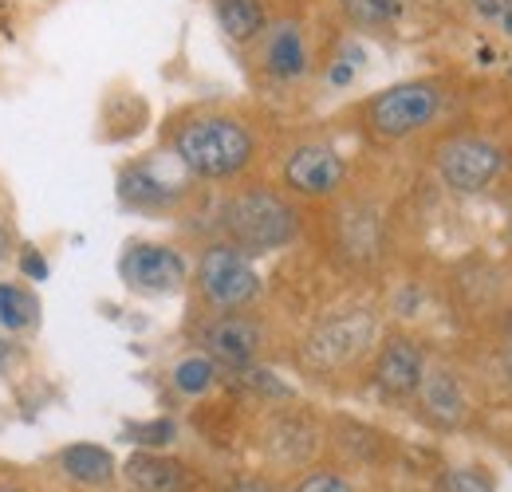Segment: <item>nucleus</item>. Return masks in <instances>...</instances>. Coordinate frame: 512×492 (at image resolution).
I'll return each instance as SVG.
<instances>
[{
	"label": "nucleus",
	"instance_id": "1",
	"mask_svg": "<svg viewBox=\"0 0 512 492\" xmlns=\"http://www.w3.org/2000/svg\"><path fill=\"white\" fill-rule=\"evenodd\" d=\"M343 24L323 8V0H272V20L241 52L260 87L292 91L320 75L323 56Z\"/></svg>",
	"mask_w": 512,
	"mask_h": 492
},
{
	"label": "nucleus",
	"instance_id": "2",
	"mask_svg": "<svg viewBox=\"0 0 512 492\" xmlns=\"http://www.w3.org/2000/svg\"><path fill=\"white\" fill-rule=\"evenodd\" d=\"M166 142L193 182H233L256 162V130L225 107H190L174 115Z\"/></svg>",
	"mask_w": 512,
	"mask_h": 492
},
{
	"label": "nucleus",
	"instance_id": "3",
	"mask_svg": "<svg viewBox=\"0 0 512 492\" xmlns=\"http://www.w3.org/2000/svg\"><path fill=\"white\" fill-rule=\"evenodd\" d=\"M449 99H453L449 75H414L367 95L355 107V119L375 142H406L438 123L446 115Z\"/></svg>",
	"mask_w": 512,
	"mask_h": 492
},
{
	"label": "nucleus",
	"instance_id": "4",
	"mask_svg": "<svg viewBox=\"0 0 512 492\" xmlns=\"http://www.w3.org/2000/svg\"><path fill=\"white\" fill-rule=\"evenodd\" d=\"M217 225H221V241L237 245L249 256H264V252L296 245L304 217L288 193L272 185H245L225 197Z\"/></svg>",
	"mask_w": 512,
	"mask_h": 492
},
{
	"label": "nucleus",
	"instance_id": "5",
	"mask_svg": "<svg viewBox=\"0 0 512 492\" xmlns=\"http://www.w3.org/2000/svg\"><path fill=\"white\" fill-rule=\"evenodd\" d=\"M193 288L209 311H245L260 300L264 280H260L249 252H241L229 241H213L197 256Z\"/></svg>",
	"mask_w": 512,
	"mask_h": 492
},
{
	"label": "nucleus",
	"instance_id": "6",
	"mask_svg": "<svg viewBox=\"0 0 512 492\" xmlns=\"http://www.w3.org/2000/svg\"><path fill=\"white\" fill-rule=\"evenodd\" d=\"M379 339V323L371 311H343L316 323L308 339L300 343V367L312 374H335V370L355 367L359 359L371 355Z\"/></svg>",
	"mask_w": 512,
	"mask_h": 492
},
{
	"label": "nucleus",
	"instance_id": "7",
	"mask_svg": "<svg viewBox=\"0 0 512 492\" xmlns=\"http://www.w3.org/2000/svg\"><path fill=\"white\" fill-rule=\"evenodd\" d=\"M434 170L446 182V189L461 193V197H473V193H485L509 170V154L501 142L461 130V134H449L446 142H438Z\"/></svg>",
	"mask_w": 512,
	"mask_h": 492
},
{
	"label": "nucleus",
	"instance_id": "8",
	"mask_svg": "<svg viewBox=\"0 0 512 492\" xmlns=\"http://www.w3.org/2000/svg\"><path fill=\"white\" fill-rule=\"evenodd\" d=\"M193 339H197L201 355H209L221 370L256 367L264 347H268V331H264V323L256 315H249V308L205 315Z\"/></svg>",
	"mask_w": 512,
	"mask_h": 492
},
{
	"label": "nucleus",
	"instance_id": "9",
	"mask_svg": "<svg viewBox=\"0 0 512 492\" xmlns=\"http://www.w3.org/2000/svg\"><path fill=\"white\" fill-rule=\"evenodd\" d=\"M119 276L138 296H178L190 284V260L162 241H130L119 256Z\"/></svg>",
	"mask_w": 512,
	"mask_h": 492
},
{
	"label": "nucleus",
	"instance_id": "10",
	"mask_svg": "<svg viewBox=\"0 0 512 492\" xmlns=\"http://www.w3.org/2000/svg\"><path fill=\"white\" fill-rule=\"evenodd\" d=\"M280 178H284V189L300 201H327L347 182V158L331 142L312 138V142H300L284 154Z\"/></svg>",
	"mask_w": 512,
	"mask_h": 492
},
{
	"label": "nucleus",
	"instance_id": "11",
	"mask_svg": "<svg viewBox=\"0 0 512 492\" xmlns=\"http://www.w3.org/2000/svg\"><path fill=\"white\" fill-rule=\"evenodd\" d=\"M426 351L410 339V335H386L383 347L375 351V367H371V382L375 390L390 398V402H406L418 394L422 378H426Z\"/></svg>",
	"mask_w": 512,
	"mask_h": 492
},
{
	"label": "nucleus",
	"instance_id": "12",
	"mask_svg": "<svg viewBox=\"0 0 512 492\" xmlns=\"http://www.w3.org/2000/svg\"><path fill=\"white\" fill-rule=\"evenodd\" d=\"M115 193H119V205L123 209H134V213H166V209H174L186 197V185L162 178L154 162H127L119 170V178H115Z\"/></svg>",
	"mask_w": 512,
	"mask_h": 492
},
{
	"label": "nucleus",
	"instance_id": "13",
	"mask_svg": "<svg viewBox=\"0 0 512 492\" xmlns=\"http://www.w3.org/2000/svg\"><path fill=\"white\" fill-rule=\"evenodd\" d=\"M414 398H418V410L426 414V422H434L442 430H453V426L465 422L469 402H465V390H461V382H457L453 370L446 367L426 370V378H422V386H418Z\"/></svg>",
	"mask_w": 512,
	"mask_h": 492
},
{
	"label": "nucleus",
	"instance_id": "14",
	"mask_svg": "<svg viewBox=\"0 0 512 492\" xmlns=\"http://www.w3.org/2000/svg\"><path fill=\"white\" fill-rule=\"evenodd\" d=\"M209 16L225 44L245 52L272 20V0H209Z\"/></svg>",
	"mask_w": 512,
	"mask_h": 492
},
{
	"label": "nucleus",
	"instance_id": "15",
	"mask_svg": "<svg viewBox=\"0 0 512 492\" xmlns=\"http://www.w3.org/2000/svg\"><path fill=\"white\" fill-rule=\"evenodd\" d=\"M123 477L134 492H182L186 489V469L174 457H162L154 449H138L123 465Z\"/></svg>",
	"mask_w": 512,
	"mask_h": 492
},
{
	"label": "nucleus",
	"instance_id": "16",
	"mask_svg": "<svg viewBox=\"0 0 512 492\" xmlns=\"http://www.w3.org/2000/svg\"><path fill=\"white\" fill-rule=\"evenodd\" d=\"M323 8L347 32H390L406 12L402 0H323Z\"/></svg>",
	"mask_w": 512,
	"mask_h": 492
},
{
	"label": "nucleus",
	"instance_id": "17",
	"mask_svg": "<svg viewBox=\"0 0 512 492\" xmlns=\"http://www.w3.org/2000/svg\"><path fill=\"white\" fill-rule=\"evenodd\" d=\"M60 473L75 485L99 489V485L115 481V457H111V449H103L95 441H75V445L60 449Z\"/></svg>",
	"mask_w": 512,
	"mask_h": 492
},
{
	"label": "nucleus",
	"instance_id": "18",
	"mask_svg": "<svg viewBox=\"0 0 512 492\" xmlns=\"http://www.w3.org/2000/svg\"><path fill=\"white\" fill-rule=\"evenodd\" d=\"M264 449L280 461H304L316 449V426L300 414H276L264 430Z\"/></svg>",
	"mask_w": 512,
	"mask_h": 492
},
{
	"label": "nucleus",
	"instance_id": "19",
	"mask_svg": "<svg viewBox=\"0 0 512 492\" xmlns=\"http://www.w3.org/2000/svg\"><path fill=\"white\" fill-rule=\"evenodd\" d=\"M40 327V296L24 280H0V331L4 335H32Z\"/></svg>",
	"mask_w": 512,
	"mask_h": 492
},
{
	"label": "nucleus",
	"instance_id": "20",
	"mask_svg": "<svg viewBox=\"0 0 512 492\" xmlns=\"http://www.w3.org/2000/svg\"><path fill=\"white\" fill-rule=\"evenodd\" d=\"M363 67H367V48H363L355 36L339 32V36H335V44H331V48H327V56H323V67H320L323 87L343 91V87H351V83L363 75Z\"/></svg>",
	"mask_w": 512,
	"mask_h": 492
},
{
	"label": "nucleus",
	"instance_id": "21",
	"mask_svg": "<svg viewBox=\"0 0 512 492\" xmlns=\"http://www.w3.org/2000/svg\"><path fill=\"white\" fill-rule=\"evenodd\" d=\"M217 378H221V367L209 359V355H186V359H178L174 370H170V386L182 394V398H201V394H209L213 386H217Z\"/></svg>",
	"mask_w": 512,
	"mask_h": 492
},
{
	"label": "nucleus",
	"instance_id": "22",
	"mask_svg": "<svg viewBox=\"0 0 512 492\" xmlns=\"http://www.w3.org/2000/svg\"><path fill=\"white\" fill-rule=\"evenodd\" d=\"M237 378H241V386H245V390H253V394L268 398V402H288V398H292V386H284L272 370L245 367V370H237Z\"/></svg>",
	"mask_w": 512,
	"mask_h": 492
},
{
	"label": "nucleus",
	"instance_id": "23",
	"mask_svg": "<svg viewBox=\"0 0 512 492\" xmlns=\"http://www.w3.org/2000/svg\"><path fill=\"white\" fill-rule=\"evenodd\" d=\"M127 437L138 445V449H166L174 437H178V426L170 418H154V422H134L127 430Z\"/></svg>",
	"mask_w": 512,
	"mask_h": 492
},
{
	"label": "nucleus",
	"instance_id": "24",
	"mask_svg": "<svg viewBox=\"0 0 512 492\" xmlns=\"http://www.w3.org/2000/svg\"><path fill=\"white\" fill-rule=\"evenodd\" d=\"M16 268H20V276L28 280V284H44L48 276H52V264H48V256L40 252L36 245H20L16 248Z\"/></svg>",
	"mask_w": 512,
	"mask_h": 492
},
{
	"label": "nucleus",
	"instance_id": "25",
	"mask_svg": "<svg viewBox=\"0 0 512 492\" xmlns=\"http://www.w3.org/2000/svg\"><path fill=\"white\" fill-rule=\"evenodd\" d=\"M505 4H509V0H465L469 16H473L477 24H485V28H497V24H501Z\"/></svg>",
	"mask_w": 512,
	"mask_h": 492
},
{
	"label": "nucleus",
	"instance_id": "26",
	"mask_svg": "<svg viewBox=\"0 0 512 492\" xmlns=\"http://www.w3.org/2000/svg\"><path fill=\"white\" fill-rule=\"evenodd\" d=\"M292 492H355L339 473H308Z\"/></svg>",
	"mask_w": 512,
	"mask_h": 492
},
{
	"label": "nucleus",
	"instance_id": "27",
	"mask_svg": "<svg viewBox=\"0 0 512 492\" xmlns=\"http://www.w3.org/2000/svg\"><path fill=\"white\" fill-rule=\"evenodd\" d=\"M449 492H489V485L477 481V473H453L449 477Z\"/></svg>",
	"mask_w": 512,
	"mask_h": 492
},
{
	"label": "nucleus",
	"instance_id": "28",
	"mask_svg": "<svg viewBox=\"0 0 512 492\" xmlns=\"http://www.w3.org/2000/svg\"><path fill=\"white\" fill-rule=\"evenodd\" d=\"M12 256H16V237H12V233L0 225V264H8Z\"/></svg>",
	"mask_w": 512,
	"mask_h": 492
},
{
	"label": "nucleus",
	"instance_id": "29",
	"mask_svg": "<svg viewBox=\"0 0 512 492\" xmlns=\"http://www.w3.org/2000/svg\"><path fill=\"white\" fill-rule=\"evenodd\" d=\"M8 363H12V335L0 331V370H8Z\"/></svg>",
	"mask_w": 512,
	"mask_h": 492
},
{
	"label": "nucleus",
	"instance_id": "30",
	"mask_svg": "<svg viewBox=\"0 0 512 492\" xmlns=\"http://www.w3.org/2000/svg\"><path fill=\"white\" fill-rule=\"evenodd\" d=\"M497 32H501V36H505V40H509V44H512V0H509V4H505V16H501V24H497Z\"/></svg>",
	"mask_w": 512,
	"mask_h": 492
},
{
	"label": "nucleus",
	"instance_id": "31",
	"mask_svg": "<svg viewBox=\"0 0 512 492\" xmlns=\"http://www.w3.org/2000/svg\"><path fill=\"white\" fill-rule=\"evenodd\" d=\"M233 492H272V485H264V481H241Z\"/></svg>",
	"mask_w": 512,
	"mask_h": 492
},
{
	"label": "nucleus",
	"instance_id": "32",
	"mask_svg": "<svg viewBox=\"0 0 512 492\" xmlns=\"http://www.w3.org/2000/svg\"><path fill=\"white\" fill-rule=\"evenodd\" d=\"M505 374L512 378V319H509V339H505Z\"/></svg>",
	"mask_w": 512,
	"mask_h": 492
},
{
	"label": "nucleus",
	"instance_id": "33",
	"mask_svg": "<svg viewBox=\"0 0 512 492\" xmlns=\"http://www.w3.org/2000/svg\"><path fill=\"white\" fill-rule=\"evenodd\" d=\"M0 492H20V489H8V485H0Z\"/></svg>",
	"mask_w": 512,
	"mask_h": 492
}]
</instances>
